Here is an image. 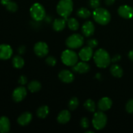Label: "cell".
Here are the masks:
<instances>
[{
  "instance_id": "b9f144b4",
  "label": "cell",
  "mask_w": 133,
  "mask_h": 133,
  "mask_svg": "<svg viewBox=\"0 0 133 133\" xmlns=\"http://www.w3.org/2000/svg\"><path fill=\"white\" fill-rule=\"evenodd\" d=\"M98 1H101V0H98Z\"/></svg>"
},
{
  "instance_id": "e0dca14e",
  "label": "cell",
  "mask_w": 133,
  "mask_h": 133,
  "mask_svg": "<svg viewBox=\"0 0 133 133\" xmlns=\"http://www.w3.org/2000/svg\"><path fill=\"white\" fill-rule=\"evenodd\" d=\"M32 119V115L29 112H25L18 118L17 122L18 124L22 126L27 125L31 123Z\"/></svg>"
},
{
  "instance_id": "e575fe53",
  "label": "cell",
  "mask_w": 133,
  "mask_h": 133,
  "mask_svg": "<svg viewBox=\"0 0 133 133\" xmlns=\"http://www.w3.org/2000/svg\"><path fill=\"white\" fill-rule=\"evenodd\" d=\"M18 83L21 84V85H24L27 83V78L25 75H22L19 77V80H18Z\"/></svg>"
},
{
  "instance_id": "484cf974",
  "label": "cell",
  "mask_w": 133,
  "mask_h": 133,
  "mask_svg": "<svg viewBox=\"0 0 133 133\" xmlns=\"http://www.w3.org/2000/svg\"><path fill=\"white\" fill-rule=\"evenodd\" d=\"M77 15L79 18L86 19V18H89L91 16V12L88 9L85 7H81L79 9V10L77 11Z\"/></svg>"
},
{
  "instance_id": "836d02e7",
  "label": "cell",
  "mask_w": 133,
  "mask_h": 133,
  "mask_svg": "<svg viewBox=\"0 0 133 133\" xmlns=\"http://www.w3.org/2000/svg\"><path fill=\"white\" fill-rule=\"evenodd\" d=\"M89 5L92 9H96L100 6V1H98V0H90Z\"/></svg>"
},
{
  "instance_id": "6da1fadb",
  "label": "cell",
  "mask_w": 133,
  "mask_h": 133,
  "mask_svg": "<svg viewBox=\"0 0 133 133\" xmlns=\"http://www.w3.org/2000/svg\"><path fill=\"white\" fill-rule=\"evenodd\" d=\"M94 60L96 66L100 68H105L110 65L111 58L105 49H99L94 55Z\"/></svg>"
},
{
  "instance_id": "5b68a950",
  "label": "cell",
  "mask_w": 133,
  "mask_h": 133,
  "mask_svg": "<svg viewBox=\"0 0 133 133\" xmlns=\"http://www.w3.org/2000/svg\"><path fill=\"white\" fill-rule=\"evenodd\" d=\"M61 60L65 65L72 67L77 63L78 55L74 51L66 49L62 53Z\"/></svg>"
},
{
  "instance_id": "8992f818",
  "label": "cell",
  "mask_w": 133,
  "mask_h": 133,
  "mask_svg": "<svg viewBox=\"0 0 133 133\" xmlns=\"http://www.w3.org/2000/svg\"><path fill=\"white\" fill-rule=\"evenodd\" d=\"M107 123V116L103 111H98L95 113L92 119V124L95 129L98 131L103 129L105 127Z\"/></svg>"
},
{
  "instance_id": "2e32d148",
  "label": "cell",
  "mask_w": 133,
  "mask_h": 133,
  "mask_svg": "<svg viewBox=\"0 0 133 133\" xmlns=\"http://www.w3.org/2000/svg\"><path fill=\"white\" fill-rule=\"evenodd\" d=\"M112 105V101L110 98L105 97L101 98L97 103L98 109L101 111H107L111 108Z\"/></svg>"
},
{
  "instance_id": "f1b7e54d",
  "label": "cell",
  "mask_w": 133,
  "mask_h": 133,
  "mask_svg": "<svg viewBox=\"0 0 133 133\" xmlns=\"http://www.w3.org/2000/svg\"><path fill=\"white\" fill-rule=\"evenodd\" d=\"M79 105V99L76 97H74L70 100L68 103V108L70 110H75Z\"/></svg>"
},
{
  "instance_id": "3957f363",
  "label": "cell",
  "mask_w": 133,
  "mask_h": 133,
  "mask_svg": "<svg viewBox=\"0 0 133 133\" xmlns=\"http://www.w3.org/2000/svg\"><path fill=\"white\" fill-rule=\"evenodd\" d=\"M93 18L97 23L102 25H105L110 22L111 19V15L107 9L98 7L94 10Z\"/></svg>"
},
{
  "instance_id": "f546056e",
  "label": "cell",
  "mask_w": 133,
  "mask_h": 133,
  "mask_svg": "<svg viewBox=\"0 0 133 133\" xmlns=\"http://www.w3.org/2000/svg\"><path fill=\"white\" fill-rule=\"evenodd\" d=\"M45 62L49 66H54L57 64V59L53 56H48L45 59Z\"/></svg>"
},
{
  "instance_id": "4dcf8cb0",
  "label": "cell",
  "mask_w": 133,
  "mask_h": 133,
  "mask_svg": "<svg viewBox=\"0 0 133 133\" xmlns=\"http://www.w3.org/2000/svg\"><path fill=\"white\" fill-rule=\"evenodd\" d=\"M87 46L90 47V48L93 49V48H96V47L97 46V45H98V41L95 38L89 39V40L87 41Z\"/></svg>"
},
{
  "instance_id": "277c9868",
  "label": "cell",
  "mask_w": 133,
  "mask_h": 133,
  "mask_svg": "<svg viewBox=\"0 0 133 133\" xmlns=\"http://www.w3.org/2000/svg\"><path fill=\"white\" fill-rule=\"evenodd\" d=\"M30 14L34 20L40 22L45 18L46 12L42 5L39 3H35L30 9Z\"/></svg>"
},
{
  "instance_id": "ffe728a7",
  "label": "cell",
  "mask_w": 133,
  "mask_h": 133,
  "mask_svg": "<svg viewBox=\"0 0 133 133\" xmlns=\"http://www.w3.org/2000/svg\"><path fill=\"white\" fill-rule=\"evenodd\" d=\"M10 123L9 118L6 116L0 118V132L6 133L10 131Z\"/></svg>"
},
{
  "instance_id": "d6a6232c",
  "label": "cell",
  "mask_w": 133,
  "mask_h": 133,
  "mask_svg": "<svg viewBox=\"0 0 133 133\" xmlns=\"http://www.w3.org/2000/svg\"><path fill=\"white\" fill-rule=\"evenodd\" d=\"M80 124H81V126L84 129L88 128L90 125L89 120H88V119L87 118L84 117V118H83L81 119Z\"/></svg>"
},
{
  "instance_id": "1f68e13d",
  "label": "cell",
  "mask_w": 133,
  "mask_h": 133,
  "mask_svg": "<svg viewBox=\"0 0 133 133\" xmlns=\"http://www.w3.org/2000/svg\"><path fill=\"white\" fill-rule=\"evenodd\" d=\"M126 110L129 114H132L133 113V99L129 100L127 101V104L125 106Z\"/></svg>"
},
{
  "instance_id": "603a6c76",
  "label": "cell",
  "mask_w": 133,
  "mask_h": 133,
  "mask_svg": "<svg viewBox=\"0 0 133 133\" xmlns=\"http://www.w3.org/2000/svg\"><path fill=\"white\" fill-rule=\"evenodd\" d=\"M28 89L32 93L38 92L41 90L42 84L38 81H32L28 84Z\"/></svg>"
},
{
  "instance_id": "9c48e42d",
  "label": "cell",
  "mask_w": 133,
  "mask_h": 133,
  "mask_svg": "<svg viewBox=\"0 0 133 133\" xmlns=\"http://www.w3.org/2000/svg\"><path fill=\"white\" fill-rule=\"evenodd\" d=\"M27 90L24 87H18L14 89L12 93V99L15 102H20L25 98L27 96Z\"/></svg>"
},
{
  "instance_id": "7a4b0ae2",
  "label": "cell",
  "mask_w": 133,
  "mask_h": 133,
  "mask_svg": "<svg viewBox=\"0 0 133 133\" xmlns=\"http://www.w3.org/2000/svg\"><path fill=\"white\" fill-rule=\"evenodd\" d=\"M74 9L72 0H61L57 6V12L62 18L68 19Z\"/></svg>"
},
{
  "instance_id": "7c38bea8",
  "label": "cell",
  "mask_w": 133,
  "mask_h": 133,
  "mask_svg": "<svg viewBox=\"0 0 133 133\" xmlns=\"http://www.w3.org/2000/svg\"><path fill=\"white\" fill-rule=\"evenodd\" d=\"M71 70L79 74H85L88 72L90 70V66L84 61L77 62L75 65L71 67Z\"/></svg>"
},
{
  "instance_id": "5bb4252c",
  "label": "cell",
  "mask_w": 133,
  "mask_h": 133,
  "mask_svg": "<svg viewBox=\"0 0 133 133\" xmlns=\"http://www.w3.org/2000/svg\"><path fill=\"white\" fill-rule=\"evenodd\" d=\"M58 78L62 82L65 83H70L74 81V75L72 72L67 70H63L58 74Z\"/></svg>"
},
{
  "instance_id": "f35d334b",
  "label": "cell",
  "mask_w": 133,
  "mask_h": 133,
  "mask_svg": "<svg viewBox=\"0 0 133 133\" xmlns=\"http://www.w3.org/2000/svg\"><path fill=\"white\" fill-rule=\"evenodd\" d=\"M129 58L131 60V61H133V50H131V51H129L128 54Z\"/></svg>"
},
{
  "instance_id": "4fadbf2b",
  "label": "cell",
  "mask_w": 133,
  "mask_h": 133,
  "mask_svg": "<svg viewBox=\"0 0 133 133\" xmlns=\"http://www.w3.org/2000/svg\"><path fill=\"white\" fill-rule=\"evenodd\" d=\"M79 56L81 61L87 62L93 57V49L88 46L84 47L79 51Z\"/></svg>"
},
{
  "instance_id": "7402d4cb",
  "label": "cell",
  "mask_w": 133,
  "mask_h": 133,
  "mask_svg": "<svg viewBox=\"0 0 133 133\" xmlns=\"http://www.w3.org/2000/svg\"><path fill=\"white\" fill-rule=\"evenodd\" d=\"M1 4L6 7L9 11L12 12H14L16 11L18 9V6L15 2L14 1H7V0H1Z\"/></svg>"
},
{
  "instance_id": "74e56055",
  "label": "cell",
  "mask_w": 133,
  "mask_h": 133,
  "mask_svg": "<svg viewBox=\"0 0 133 133\" xmlns=\"http://www.w3.org/2000/svg\"><path fill=\"white\" fill-rule=\"evenodd\" d=\"M105 4L108 6H110V5H112L115 2V0H105Z\"/></svg>"
},
{
  "instance_id": "d6986e66",
  "label": "cell",
  "mask_w": 133,
  "mask_h": 133,
  "mask_svg": "<svg viewBox=\"0 0 133 133\" xmlns=\"http://www.w3.org/2000/svg\"><path fill=\"white\" fill-rule=\"evenodd\" d=\"M57 119L59 123L66 124L71 119V114L68 110H63L58 113Z\"/></svg>"
},
{
  "instance_id": "ba28073f",
  "label": "cell",
  "mask_w": 133,
  "mask_h": 133,
  "mask_svg": "<svg viewBox=\"0 0 133 133\" xmlns=\"http://www.w3.org/2000/svg\"><path fill=\"white\" fill-rule=\"evenodd\" d=\"M34 52L39 57H44L49 53V47L44 42H38L34 46Z\"/></svg>"
},
{
  "instance_id": "8d00e7d4",
  "label": "cell",
  "mask_w": 133,
  "mask_h": 133,
  "mask_svg": "<svg viewBox=\"0 0 133 133\" xmlns=\"http://www.w3.org/2000/svg\"><path fill=\"white\" fill-rule=\"evenodd\" d=\"M18 52L19 53V55H22L25 52V47L24 45H22L19 47L18 49Z\"/></svg>"
},
{
  "instance_id": "8fae6325",
  "label": "cell",
  "mask_w": 133,
  "mask_h": 133,
  "mask_svg": "<svg viewBox=\"0 0 133 133\" xmlns=\"http://www.w3.org/2000/svg\"><path fill=\"white\" fill-rule=\"evenodd\" d=\"M119 15L125 19H130L133 16V8L128 5H122L118 10Z\"/></svg>"
},
{
  "instance_id": "60d3db41",
  "label": "cell",
  "mask_w": 133,
  "mask_h": 133,
  "mask_svg": "<svg viewBox=\"0 0 133 133\" xmlns=\"http://www.w3.org/2000/svg\"><path fill=\"white\" fill-rule=\"evenodd\" d=\"M7 1H10V0H7Z\"/></svg>"
},
{
  "instance_id": "52a82bcc",
  "label": "cell",
  "mask_w": 133,
  "mask_h": 133,
  "mask_svg": "<svg viewBox=\"0 0 133 133\" xmlns=\"http://www.w3.org/2000/svg\"><path fill=\"white\" fill-rule=\"evenodd\" d=\"M84 43V38L80 34H74L69 36L66 41V46L70 49L81 48Z\"/></svg>"
},
{
  "instance_id": "83f0119b",
  "label": "cell",
  "mask_w": 133,
  "mask_h": 133,
  "mask_svg": "<svg viewBox=\"0 0 133 133\" xmlns=\"http://www.w3.org/2000/svg\"><path fill=\"white\" fill-rule=\"evenodd\" d=\"M84 107L88 111L90 112H94L96 111V105L94 101L93 100L90 99H87V101L84 102Z\"/></svg>"
},
{
  "instance_id": "ab89813d",
  "label": "cell",
  "mask_w": 133,
  "mask_h": 133,
  "mask_svg": "<svg viewBox=\"0 0 133 133\" xmlns=\"http://www.w3.org/2000/svg\"><path fill=\"white\" fill-rule=\"evenodd\" d=\"M86 133H94V131H88L86 132Z\"/></svg>"
},
{
  "instance_id": "d590c367",
  "label": "cell",
  "mask_w": 133,
  "mask_h": 133,
  "mask_svg": "<svg viewBox=\"0 0 133 133\" xmlns=\"http://www.w3.org/2000/svg\"><path fill=\"white\" fill-rule=\"evenodd\" d=\"M121 59V56L119 55H116L113 57L112 58H111V62H116L118 61H119Z\"/></svg>"
},
{
  "instance_id": "ac0fdd59",
  "label": "cell",
  "mask_w": 133,
  "mask_h": 133,
  "mask_svg": "<svg viewBox=\"0 0 133 133\" xmlns=\"http://www.w3.org/2000/svg\"><path fill=\"white\" fill-rule=\"evenodd\" d=\"M66 21L67 19L64 18H59L55 19L53 23V29L55 31L59 32L64 29L66 25Z\"/></svg>"
},
{
  "instance_id": "4316f807",
  "label": "cell",
  "mask_w": 133,
  "mask_h": 133,
  "mask_svg": "<svg viewBox=\"0 0 133 133\" xmlns=\"http://www.w3.org/2000/svg\"><path fill=\"white\" fill-rule=\"evenodd\" d=\"M67 24L70 29L72 30V31H77L79 27V22L75 18H71L68 19Z\"/></svg>"
},
{
  "instance_id": "30bf717a",
  "label": "cell",
  "mask_w": 133,
  "mask_h": 133,
  "mask_svg": "<svg viewBox=\"0 0 133 133\" xmlns=\"http://www.w3.org/2000/svg\"><path fill=\"white\" fill-rule=\"evenodd\" d=\"M13 53L12 49L8 44L0 45V59L7 60L12 57Z\"/></svg>"
},
{
  "instance_id": "d4e9b609",
  "label": "cell",
  "mask_w": 133,
  "mask_h": 133,
  "mask_svg": "<svg viewBox=\"0 0 133 133\" xmlns=\"http://www.w3.org/2000/svg\"><path fill=\"white\" fill-rule=\"evenodd\" d=\"M25 61L21 56L16 55L12 59V65L14 68L17 69H20L23 67Z\"/></svg>"
},
{
  "instance_id": "9a60e30c",
  "label": "cell",
  "mask_w": 133,
  "mask_h": 133,
  "mask_svg": "<svg viewBox=\"0 0 133 133\" xmlns=\"http://www.w3.org/2000/svg\"><path fill=\"white\" fill-rule=\"evenodd\" d=\"M95 32L94 24L91 21H87L82 27V32L86 37H89L94 35Z\"/></svg>"
},
{
  "instance_id": "cb8c5ba5",
  "label": "cell",
  "mask_w": 133,
  "mask_h": 133,
  "mask_svg": "<svg viewBox=\"0 0 133 133\" xmlns=\"http://www.w3.org/2000/svg\"><path fill=\"white\" fill-rule=\"evenodd\" d=\"M49 112V107L46 105H44V106H41L37 109L36 111V115L39 118H42V119H44L48 116Z\"/></svg>"
},
{
  "instance_id": "44dd1931",
  "label": "cell",
  "mask_w": 133,
  "mask_h": 133,
  "mask_svg": "<svg viewBox=\"0 0 133 133\" xmlns=\"http://www.w3.org/2000/svg\"><path fill=\"white\" fill-rule=\"evenodd\" d=\"M110 71L112 75L117 78H120L123 75V70L121 66L118 64H114L110 67Z\"/></svg>"
}]
</instances>
